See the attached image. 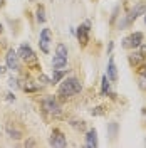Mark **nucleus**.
<instances>
[{"mask_svg":"<svg viewBox=\"0 0 146 148\" xmlns=\"http://www.w3.org/2000/svg\"><path fill=\"white\" fill-rule=\"evenodd\" d=\"M42 108L49 114H54V116L61 114V106H59V103H57V99L54 96H47L46 99L42 101Z\"/></svg>","mask_w":146,"mask_h":148,"instance_id":"7ed1b4c3","label":"nucleus"},{"mask_svg":"<svg viewBox=\"0 0 146 148\" xmlns=\"http://www.w3.org/2000/svg\"><path fill=\"white\" fill-rule=\"evenodd\" d=\"M106 76L109 77V81H113V83H116V81H118V69H116L114 57H113V56L109 57V62H108V74H106Z\"/></svg>","mask_w":146,"mask_h":148,"instance_id":"9d476101","label":"nucleus"},{"mask_svg":"<svg viewBox=\"0 0 146 148\" xmlns=\"http://www.w3.org/2000/svg\"><path fill=\"white\" fill-rule=\"evenodd\" d=\"M89 27H91L89 22L77 27V40H79L81 46H87V42H89Z\"/></svg>","mask_w":146,"mask_h":148,"instance_id":"6e6552de","label":"nucleus"},{"mask_svg":"<svg viewBox=\"0 0 146 148\" xmlns=\"http://www.w3.org/2000/svg\"><path fill=\"white\" fill-rule=\"evenodd\" d=\"M50 39H52L50 29H42L40 37H39V46L44 54H49V51H50Z\"/></svg>","mask_w":146,"mask_h":148,"instance_id":"20e7f679","label":"nucleus"},{"mask_svg":"<svg viewBox=\"0 0 146 148\" xmlns=\"http://www.w3.org/2000/svg\"><path fill=\"white\" fill-rule=\"evenodd\" d=\"M7 131H9L10 135H12V138H15V140H17V138H20V133H18L17 130H12V128H7Z\"/></svg>","mask_w":146,"mask_h":148,"instance_id":"dca6fc26","label":"nucleus"},{"mask_svg":"<svg viewBox=\"0 0 146 148\" xmlns=\"http://www.w3.org/2000/svg\"><path fill=\"white\" fill-rule=\"evenodd\" d=\"M0 7H3V0H0Z\"/></svg>","mask_w":146,"mask_h":148,"instance_id":"b1692460","label":"nucleus"},{"mask_svg":"<svg viewBox=\"0 0 146 148\" xmlns=\"http://www.w3.org/2000/svg\"><path fill=\"white\" fill-rule=\"evenodd\" d=\"M141 42H143V34L141 32H134V34L128 36L123 40V47H126V49H136V47L141 46Z\"/></svg>","mask_w":146,"mask_h":148,"instance_id":"39448f33","label":"nucleus"},{"mask_svg":"<svg viewBox=\"0 0 146 148\" xmlns=\"http://www.w3.org/2000/svg\"><path fill=\"white\" fill-rule=\"evenodd\" d=\"M65 71L64 69H54V74H52V79H50V83H59L62 77H64Z\"/></svg>","mask_w":146,"mask_h":148,"instance_id":"ddd939ff","label":"nucleus"},{"mask_svg":"<svg viewBox=\"0 0 146 148\" xmlns=\"http://www.w3.org/2000/svg\"><path fill=\"white\" fill-rule=\"evenodd\" d=\"M37 20H39L40 24H44V22H46V12H44V7H42V5L37 9Z\"/></svg>","mask_w":146,"mask_h":148,"instance_id":"2eb2a0df","label":"nucleus"},{"mask_svg":"<svg viewBox=\"0 0 146 148\" xmlns=\"http://www.w3.org/2000/svg\"><path fill=\"white\" fill-rule=\"evenodd\" d=\"M141 73H145V74H146V67H145V69H143V71H141Z\"/></svg>","mask_w":146,"mask_h":148,"instance_id":"393cba45","label":"nucleus"},{"mask_svg":"<svg viewBox=\"0 0 146 148\" xmlns=\"http://www.w3.org/2000/svg\"><path fill=\"white\" fill-rule=\"evenodd\" d=\"M24 89H25V91H37V89H39V86H34V84H25V86H24Z\"/></svg>","mask_w":146,"mask_h":148,"instance_id":"6ab92c4d","label":"nucleus"},{"mask_svg":"<svg viewBox=\"0 0 146 148\" xmlns=\"http://www.w3.org/2000/svg\"><path fill=\"white\" fill-rule=\"evenodd\" d=\"M145 22H146V14H145Z\"/></svg>","mask_w":146,"mask_h":148,"instance_id":"bb28decb","label":"nucleus"},{"mask_svg":"<svg viewBox=\"0 0 146 148\" xmlns=\"http://www.w3.org/2000/svg\"><path fill=\"white\" fill-rule=\"evenodd\" d=\"M49 145H50V147H59V148L67 147V141H65L64 133L59 131V130H54L52 135H50V140H49Z\"/></svg>","mask_w":146,"mask_h":148,"instance_id":"423d86ee","label":"nucleus"},{"mask_svg":"<svg viewBox=\"0 0 146 148\" xmlns=\"http://www.w3.org/2000/svg\"><path fill=\"white\" fill-rule=\"evenodd\" d=\"M7 99H9V101H14V99H15V96H14L12 92H9V94H7Z\"/></svg>","mask_w":146,"mask_h":148,"instance_id":"412c9836","label":"nucleus"},{"mask_svg":"<svg viewBox=\"0 0 146 148\" xmlns=\"http://www.w3.org/2000/svg\"><path fill=\"white\" fill-rule=\"evenodd\" d=\"M65 66H67V56L55 54L54 59H52V67L54 69H64Z\"/></svg>","mask_w":146,"mask_h":148,"instance_id":"f8f14e48","label":"nucleus"},{"mask_svg":"<svg viewBox=\"0 0 146 148\" xmlns=\"http://www.w3.org/2000/svg\"><path fill=\"white\" fill-rule=\"evenodd\" d=\"M5 59H7V66H9V69L12 71H18L20 69V62H18V54L14 51V49H10L7 56H5Z\"/></svg>","mask_w":146,"mask_h":148,"instance_id":"1a4fd4ad","label":"nucleus"},{"mask_svg":"<svg viewBox=\"0 0 146 148\" xmlns=\"http://www.w3.org/2000/svg\"><path fill=\"white\" fill-rule=\"evenodd\" d=\"M101 91H102V94L109 92V77L108 76H102V79H101Z\"/></svg>","mask_w":146,"mask_h":148,"instance_id":"4468645a","label":"nucleus"},{"mask_svg":"<svg viewBox=\"0 0 146 148\" xmlns=\"http://www.w3.org/2000/svg\"><path fill=\"white\" fill-rule=\"evenodd\" d=\"M86 147H89V148L98 147V131L94 128L89 130L87 135H86Z\"/></svg>","mask_w":146,"mask_h":148,"instance_id":"9b49d317","label":"nucleus"},{"mask_svg":"<svg viewBox=\"0 0 146 148\" xmlns=\"http://www.w3.org/2000/svg\"><path fill=\"white\" fill-rule=\"evenodd\" d=\"M102 108H96V110H92V114H101V113H102Z\"/></svg>","mask_w":146,"mask_h":148,"instance_id":"aec40b11","label":"nucleus"},{"mask_svg":"<svg viewBox=\"0 0 146 148\" xmlns=\"http://www.w3.org/2000/svg\"><path fill=\"white\" fill-rule=\"evenodd\" d=\"M0 32H2V24H0Z\"/></svg>","mask_w":146,"mask_h":148,"instance_id":"a878e982","label":"nucleus"},{"mask_svg":"<svg viewBox=\"0 0 146 148\" xmlns=\"http://www.w3.org/2000/svg\"><path fill=\"white\" fill-rule=\"evenodd\" d=\"M82 86L81 83L76 79V77H67L64 79L61 86H59V96H62V98H69V96H74V94H77V92H81Z\"/></svg>","mask_w":146,"mask_h":148,"instance_id":"f257e3e1","label":"nucleus"},{"mask_svg":"<svg viewBox=\"0 0 146 148\" xmlns=\"http://www.w3.org/2000/svg\"><path fill=\"white\" fill-rule=\"evenodd\" d=\"M139 84H141V88L146 89V74L145 73H141V76H139Z\"/></svg>","mask_w":146,"mask_h":148,"instance_id":"f3484780","label":"nucleus"},{"mask_svg":"<svg viewBox=\"0 0 146 148\" xmlns=\"http://www.w3.org/2000/svg\"><path fill=\"white\" fill-rule=\"evenodd\" d=\"M145 12H146V3H138L136 7L124 17V20L119 24V27H126V25H129V24H133V22H134L139 15H143Z\"/></svg>","mask_w":146,"mask_h":148,"instance_id":"f03ea898","label":"nucleus"},{"mask_svg":"<svg viewBox=\"0 0 146 148\" xmlns=\"http://www.w3.org/2000/svg\"><path fill=\"white\" fill-rule=\"evenodd\" d=\"M3 73H5V67H3V66H0V76H3Z\"/></svg>","mask_w":146,"mask_h":148,"instance_id":"4be33fe9","label":"nucleus"},{"mask_svg":"<svg viewBox=\"0 0 146 148\" xmlns=\"http://www.w3.org/2000/svg\"><path fill=\"white\" fill-rule=\"evenodd\" d=\"M17 54H18V57H20L22 61H25V62H32V61H35V54H34L32 47L29 46V44H22V46L18 47Z\"/></svg>","mask_w":146,"mask_h":148,"instance_id":"0eeeda50","label":"nucleus"},{"mask_svg":"<svg viewBox=\"0 0 146 148\" xmlns=\"http://www.w3.org/2000/svg\"><path fill=\"white\" fill-rule=\"evenodd\" d=\"M113 46H114V44H113V42H109V47H108V52H111V51H113Z\"/></svg>","mask_w":146,"mask_h":148,"instance_id":"5701e85b","label":"nucleus"},{"mask_svg":"<svg viewBox=\"0 0 146 148\" xmlns=\"http://www.w3.org/2000/svg\"><path fill=\"white\" fill-rule=\"evenodd\" d=\"M9 84H10V88H18V81L14 77V76L9 79Z\"/></svg>","mask_w":146,"mask_h":148,"instance_id":"a211bd4d","label":"nucleus"}]
</instances>
